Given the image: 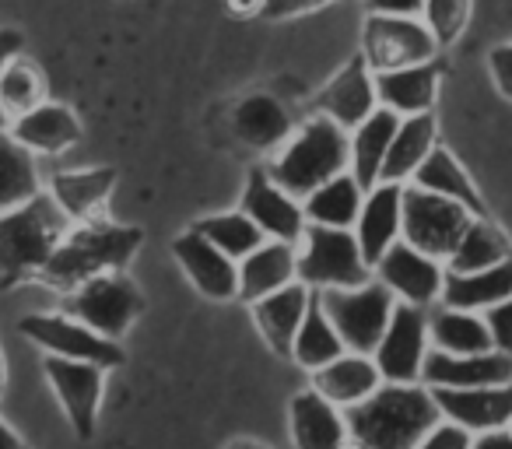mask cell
Returning a JSON list of instances; mask_svg holds the SVG:
<instances>
[{
	"label": "cell",
	"mask_w": 512,
	"mask_h": 449,
	"mask_svg": "<svg viewBox=\"0 0 512 449\" xmlns=\"http://www.w3.org/2000/svg\"><path fill=\"white\" fill-rule=\"evenodd\" d=\"M348 439L358 449H414L442 421L435 397L418 383H383L362 404L344 407Z\"/></svg>",
	"instance_id": "obj_1"
},
{
	"label": "cell",
	"mask_w": 512,
	"mask_h": 449,
	"mask_svg": "<svg viewBox=\"0 0 512 449\" xmlns=\"http://www.w3.org/2000/svg\"><path fill=\"white\" fill-rule=\"evenodd\" d=\"M141 243L144 232L134 229V225H116L109 218L88 221L78 229H67V236L60 239L53 257L39 271V281L53 292L71 295L99 274L123 271L134 260V253L141 250Z\"/></svg>",
	"instance_id": "obj_2"
},
{
	"label": "cell",
	"mask_w": 512,
	"mask_h": 449,
	"mask_svg": "<svg viewBox=\"0 0 512 449\" xmlns=\"http://www.w3.org/2000/svg\"><path fill=\"white\" fill-rule=\"evenodd\" d=\"M351 162V134L330 116L316 113L299 127V134L281 144L278 158L271 162L267 176L288 190L292 197L306 200L316 186L348 172Z\"/></svg>",
	"instance_id": "obj_3"
},
{
	"label": "cell",
	"mask_w": 512,
	"mask_h": 449,
	"mask_svg": "<svg viewBox=\"0 0 512 449\" xmlns=\"http://www.w3.org/2000/svg\"><path fill=\"white\" fill-rule=\"evenodd\" d=\"M67 229V214L43 190L0 214V285H18L32 274L39 278Z\"/></svg>",
	"instance_id": "obj_4"
},
{
	"label": "cell",
	"mask_w": 512,
	"mask_h": 449,
	"mask_svg": "<svg viewBox=\"0 0 512 449\" xmlns=\"http://www.w3.org/2000/svg\"><path fill=\"white\" fill-rule=\"evenodd\" d=\"M313 292L327 288H358L372 281V267L365 264L355 229H327V225H306L299 239V274Z\"/></svg>",
	"instance_id": "obj_5"
},
{
	"label": "cell",
	"mask_w": 512,
	"mask_h": 449,
	"mask_svg": "<svg viewBox=\"0 0 512 449\" xmlns=\"http://www.w3.org/2000/svg\"><path fill=\"white\" fill-rule=\"evenodd\" d=\"M320 302L334 320L344 348L355 355H372L379 348L393 309H397V295L376 278L358 288H327L320 292Z\"/></svg>",
	"instance_id": "obj_6"
},
{
	"label": "cell",
	"mask_w": 512,
	"mask_h": 449,
	"mask_svg": "<svg viewBox=\"0 0 512 449\" xmlns=\"http://www.w3.org/2000/svg\"><path fill=\"white\" fill-rule=\"evenodd\" d=\"M470 221H474V214L463 204H456V200L418 190V186H404L400 239L418 253H425V257L446 260L456 250Z\"/></svg>",
	"instance_id": "obj_7"
},
{
	"label": "cell",
	"mask_w": 512,
	"mask_h": 449,
	"mask_svg": "<svg viewBox=\"0 0 512 449\" xmlns=\"http://www.w3.org/2000/svg\"><path fill=\"white\" fill-rule=\"evenodd\" d=\"M144 309H148V299L123 271H109L85 281L78 292H71V302H67V313L74 320H81L109 341H120L141 320Z\"/></svg>",
	"instance_id": "obj_8"
},
{
	"label": "cell",
	"mask_w": 512,
	"mask_h": 449,
	"mask_svg": "<svg viewBox=\"0 0 512 449\" xmlns=\"http://www.w3.org/2000/svg\"><path fill=\"white\" fill-rule=\"evenodd\" d=\"M439 53L428 25L421 18L369 15L362 32V60L372 71H397V67L428 64Z\"/></svg>",
	"instance_id": "obj_9"
},
{
	"label": "cell",
	"mask_w": 512,
	"mask_h": 449,
	"mask_svg": "<svg viewBox=\"0 0 512 449\" xmlns=\"http://www.w3.org/2000/svg\"><path fill=\"white\" fill-rule=\"evenodd\" d=\"M25 337L39 348H46L50 355L57 358H71V362H92L102 365V369H113V365H123V348L109 337L95 334L92 327H85L81 320H74L71 313L67 316H25L18 323Z\"/></svg>",
	"instance_id": "obj_10"
},
{
	"label": "cell",
	"mask_w": 512,
	"mask_h": 449,
	"mask_svg": "<svg viewBox=\"0 0 512 449\" xmlns=\"http://www.w3.org/2000/svg\"><path fill=\"white\" fill-rule=\"evenodd\" d=\"M428 344H432L428 341V309L397 302L383 341L372 351L383 383H421Z\"/></svg>",
	"instance_id": "obj_11"
},
{
	"label": "cell",
	"mask_w": 512,
	"mask_h": 449,
	"mask_svg": "<svg viewBox=\"0 0 512 449\" xmlns=\"http://www.w3.org/2000/svg\"><path fill=\"white\" fill-rule=\"evenodd\" d=\"M46 379H50L53 393L64 404L71 428L78 439H92L95 435V421H99V404H102V390H106V369L92 362H71V358H57L46 355L43 362Z\"/></svg>",
	"instance_id": "obj_12"
},
{
	"label": "cell",
	"mask_w": 512,
	"mask_h": 449,
	"mask_svg": "<svg viewBox=\"0 0 512 449\" xmlns=\"http://www.w3.org/2000/svg\"><path fill=\"white\" fill-rule=\"evenodd\" d=\"M372 278L383 281V285L397 295V302L428 309L439 302L446 267H442V260L425 257V253H418L414 246H407L404 239H397V243L383 253V260L372 267Z\"/></svg>",
	"instance_id": "obj_13"
},
{
	"label": "cell",
	"mask_w": 512,
	"mask_h": 449,
	"mask_svg": "<svg viewBox=\"0 0 512 449\" xmlns=\"http://www.w3.org/2000/svg\"><path fill=\"white\" fill-rule=\"evenodd\" d=\"M242 211L256 221V229L264 232L267 239H281V243L299 246L302 232H306V211H302V200L292 197L288 190H281L267 169L253 172L242 190Z\"/></svg>",
	"instance_id": "obj_14"
},
{
	"label": "cell",
	"mask_w": 512,
	"mask_h": 449,
	"mask_svg": "<svg viewBox=\"0 0 512 449\" xmlns=\"http://www.w3.org/2000/svg\"><path fill=\"white\" fill-rule=\"evenodd\" d=\"M435 407L446 421L463 425L470 435L495 432L512 425V383L502 386H474V390H446V386H428Z\"/></svg>",
	"instance_id": "obj_15"
},
{
	"label": "cell",
	"mask_w": 512,
	"mask_h": 449,
	"mask_svg": "<svg viewBox=\"0 0 512 449\" xmlns=\"http://www.w3.org/2000/svg\"><path fill=\"white\" fill-rule=\"evenodd\" d=\"M172 253L183 264L186 278L193 281L200 295H207L211 302H232L239 295V260L225 257L218 246L207 243L200 232H183L172 243Z\"/></svg>",
	"instance_id": "obj_16"
},
{
	"label": "cell",
	"mask_w": 512,
	"mask_h": 449,
	"mask_svg": "<svg viewBox=\"0 0 512 449\" xmlns=\"http://www.w3.org/2000/svg\"><path fill=\"white\" fill-rule=\"evenodd\" d=\"M425 386H446V390H474V386H502L512 383V358L502 351H481V355H446V351H428Z\"/></svg>",
	"instance_id": "obj_17"
},
{
	"label": "cell",
	"mask_w": 512,
	"mask_h": 449,
	"mask_svg": "<svg viewBox=\"0 0 512 449\" xmlns=\"http://www.w3.org/2000/svg\"><path fill=\"white\" fill-rule=\"evenodd\" d=\"M320 113L330 116L334 123H341L344 130H355L362 120H369L379 109V95H376V71L365 64L362 57H355L348 67L330 78V85L320 95Z\"/></svg>",
	"instance_id": "obj_18"
},
{
	"label": "cell",
	"mask_w": 512,
	"mask_h": 449,
	"mask_svg": "<svg viewBox=\"0 0 512 449\" xmlns=\"http://www.w3.org/2000/svg\"><path fill=\"white\" fill-rule=\"evenodd\" d=\"M400 207H404V183H376L365 193L362 214L355 221V239L369 267H376L383 253L400 239Z\"/></svg>",
	"instance_id": "obj_19"
},
{
	"label": "cell",
	"mask_w": 512,
	"mask_h": 449,
	"mask_svg": "<svg viewBox=\"0 0 512 449\" xmlns=\"http://www.w3.org/2000/svg\"><path fill=\"white\" fill-rule=\"evenodd\" d=\"M116 190L113 169H78V172H57L50 179V197L67 214L71 225H88V221L106 218L109 197Z\"/></svg>",
	"instance_id": "obj_20"
},
{
	"label": "cell",
	"mask_w": 512,
	"mask_h": 449,
	"mask_svg": "<svg viewBox=\"0 0 512 449\" xmlns=\"http://www.w3.org/2000/svg\"><path fill=\"white\" fill-rule=\"evenodd\" d=\"M299 274V246L281 243V239H264L253 253L239 260V299L253 306L256 299L292 285Z\"/></svg>",
	"instance_id": "obj_21"
},
{
	"label": "cell",
	"mask_w": 512,
	"mask_h": 449,
	"mask_svg": "<svg viewBox=\"0 0 512 449\" xmlns=\"http://www.w3.org/2000/svg\"><path fill=\"white\" fill-rule=\"evenodd\" d=\"M8 134L32 155H60L81 141V120L74 116L71 106L60 102H43L32 113L18 116L8 123Z\"/></svg>",
	"instance_id": "obj_22"
},
{
	"label": "cell",
	"mask_w": 512,
	"mask_h": 449,
	"mask_svg": "<svg viewBox=\"0 0 512 449\" xmlns=\"http://www.w3.org/2000/svg\"><path fill=\"white\" fill-rule=\"evenodd\" d=\"M309 295H313V288H306L302 281H292V285L278 288V292L253 302L256 327H260V334L267 337V344H271L278 355H292L295 334H299L302 320H306Z\"/></svg>",
	"instance_id": "obj_23"
},
{
	"label": "cell",
	"mask_w": 512,
	"mask_h": 449,
	"mask_svg": "<svg viewBox=\"0 0 512 449\" xmlns=\"http://www.w3.org/2000/svg\"><path fill=\"white\" fill-rule=\"evenodd\" d=\"M379 386H383V372H379L376 358L355 355V351H344L341 358H334L330 365L313 372V390L323 393V397L341 407V411L351 404H362Z\"/></svg>",
	"instance_id": "obj_24"
},
{
	"label": "cell",
	"mask_w": 512,
	"mask_h": 449,
	"mask_svg": "<svg viewBox=\"0 0 512 449\" xmlns=\"http://www.w3.org/2000/svg\"><path fill=\"white\" fill-rule=\"evenodd\" d=\"M376 95H379V106L393 109L397 116L432 113L435 95H439V71H435V60H428V64L397 67V71H379Z\"/></svg>",
	"instance_id": "obj_25"
},
{
	"label": "cell",
	"mask_w": 512,
	"mask_h": 449,
	"mask_svg": "<svg viewBox=\"0 0 512 449\" xmlns=\"http://www.w3.org/2000/svg\"><path fill=\"white\" fill-rule=\"evenodd\" d=\"M292 439L295 449H341L348 442L344 411L316 390L299 393L292 400Z\"/></svg>",
	"instance_id": "obj_26"
},
{
	"label": "cell",
	"mask_w": 512,
	"mask_h": 449,
	"mask_svg": "<svg viewBox=\"0 0 512 449\" xmlns=\"http://www.w3.org/2000/svg\"><path fill=\"white\" fill-rule=\"evenodd\" d=\"M232 130L246 148L271 151L292 137V116L274 95H246L232 113Z\"/></svg>",
	"instance_id": "obj_27"
},
{
	"label": "cell",
	"mask_w": 512,
	"mask_h": 449,
	"mask_svg": "<svg viewBox=\"0 0 512 449\" xmlns=\"http://www.w3.org/2000/svg\"><path fill=\"white\" fill-rule=\"evenodd\" d=\"M400 127V116L393 109H383L379 106L369 120H362L355 130H351V162H348V172L358 179L365 193L379 183V172H383V162H386V151H390V141Z\"/></svg>",
	"instance_id": "obj_28"
},
{
	"label": "cell",
	"mask_w": 512,
	"mask_h": 449,
	"mask_svg": "<svg viewBox=\"0 0 512 449\" xmlns=\"http://www.w3.org/2000/svg\"><path fill=\"white\" fill-rule=\"evenodd\" d=\"M512 295V257L495 267H484L474 274H446L439 302L449 309H467V313H484Z\"/></svg>",
	"instance_id": "obj_29"
},
{
	"label": "cell",
	"mask_w": 512,
	"mask_h": 449,
	"mask_svg": "<svg viewBox=\"0 0 512 449\" xmlns=\"http://www.w3.org/2000/svg\"><path fill=\"white\" fill-rule=\"evenodd\" d=\"M411 186H418V190H428V193H439V197H449L456 200V204L467 207L474 218H488V211H484V200L481 193H477V186L470 183L467 169H463L460 162H456L453 155H449L442 144H435L432 151H428L425 162L414 169L411 176Z\"/></svg>",
	"instance_id": "obj_30"
},
{
	"label": "cell",
	"mask_w": 512,
	"mask_h": 449,
	"mask_svg": "<svg viewBox=\"0 0 512 449\" xmlns=\"http://www.w3.org/2000/svg\"><path fill=\"white\" fill-rule=\"evenodd\" d=\"M435 130H439V123H435L432 113L400 116V127L390 141V151H386L379 183H407L414 176V169L428 158V151L439 144Z\"/></svg>",
	"instance_id": "obj_31"
},
{
	"label": "cell",
	"mask_w": 512,
	"mask_h": 449,
	"mask_svg": "<svg viewBox=\"0 0 512 449\" xmlns=\"http://www.w3.org/2000/svg\"><path fill=\"white\" fill-rule=\"evenodd\" d=\"M428 341L435 351L446 355H481L491 351V334L481 313H467V309H449L435 306L428 309Z\"/></svg>",
	"instance_id": "obj_32"
},
{
	"label": "cell",
	"mask_w": 512,
	"mask_h": 449,
	"mask_svg": "<svg viewBox=\"0 0 512 449\" xmlns=\"http://www.w3.org/2000/svg\"><path fill=\"white\" fill-rule=\"evenodd\" d=\"M365 204V190L358 186V179L351 172L327 179L323 186H316L306 200H302V211H306L309 225H327V229H355L358 214Z\"/></svg>",
	"instance_id": "obj_33"
},
{
	"label": "cell",
	"mask_w": 512,
	"mask_h": 449,
	"mask_svg": "<svg viewBox=\"0 0 512 449\" xmlns=\"http://www.w3.org/2000/svg\"><path fill=\"white\" fill-rule=\"evenodd\" d=\"M344 341L341 334H337L334 320L327 316V309H323L320 302V292L309 295V309H306V320H302L299 334H295V344H292V358L302 365V369L316 372L323 369V365H330L334 358L344 355Z\"/></svg>",
	"instance_id": "obj_34"
},
{
	"label": "cell",
	"mask_w": 512,
	"mask_h": 449,
	"mask_svg": "<svg viewBox=\"0 0 512 449\" xmlns=\"http://www.w3.org/2000/svg\"><path fill=\"white\" fill-rule=\"evenodd\" d=\"M512 257L509 239L498 232V225H491L488 218H474L467 225V232L460 236L456 250L446 257V274H474L484 267H495L502 260Z\"/></svg>",
	"instance_id": "obj_35"
},
{
	"label": "cell",
	"mask_w": 512,
	"mask_h": 449,
	"mask_svg": "<svg viewBox=\"0 0 512 449\" xmlns=\"http://www.w3.org/2000/svg\"><path fill=\"white\" fill-rule=\"evenodd\" d=\"M46 102V74L39 64L25 53L8 60V67L0 71V113L4 120H18V116L32 113L36 106Z\"/></svg>",
	"instance_id": "obj_36"
},
{
	"label": "cell",
	"mask_w": 512,
	"mask_h": 449,
	"mask_svg": "<svg viewBox=\"0 0 512 449\" xmlns=\"http://www.w3.org/2000/svg\"><path fill=\"white\" fill-rule=\"evenodd\" d=\"M39 193V169L29 148L0 130V214L25 204Z\"/></svg>",
	"instance_id": "obj_37"
},
{
	"label": "cell",
	"mask_w": 512,
	"mask_h": 449,
	"mask_svg": "<svg viewBox=\"0 0 512 449\" xmlns=\"http://www.w3.org/2000/svg\"><path fill=\"white\" fill-rule=\"evenodd\" d=\"M193 232L207 239L211 246H218L225 257L242 260L246 253H253L256 246L264 243V232L256 229V221L246 211H225V214H211V218L197 221Z\"/></svg>",
	"instance_id": "obj_38"
},
{
	"label": "cell",
	"mask_w": 512,
	"mask_h": 449,
	"mask_svg": "<svg viewBox=\"0 0 512 449\" xmlns=\"http://www.w3.org/2000/svg\"><path fill=\"white\" fill-rule=\"evenodd\" d=\"M421 22L428 25V32H432V39L439 43V50L442 46H453L470 22V0H425Z\"/></svg>",
	"instance_id": "obj_39"
},
{
	"label": "cell",
	"mask_w": 512,
	"mask_h": 449,
	"mask_svg": "<svg viewBox=\"0 0 512 449\" xmlns=\"http://www.w3.org/2000/svg\"><path fill=\"white\" fill-rule=\"evenodd\" d=\"M481 316H484V323H488L491 348L512 358V295L505 302H498V306L484 309Z\"/></svg>",
	"instance_id": "obj_40"
},
{
	"label": "cell",
	"mask_w": 512,
	"mask_h": 449,
	"mask_svg": "<svg viewBox=\"0 0 512 449\" xmlns=\"http://www.w3.org/2000/svg\"><path fill=\"white\" fill-rule=\"evenodd\" d=\"M470 446H474V435H470L463 425H456V421L442 418L414 449H470Z\"/></svg>",
	"instance_id": "obj_41"
},
{
	"label": "cell",
	"mask_w": 512,
	"mask_h": 449,
	"mask_svg": "<svg viewBox=\"0 0 512 449\" xmlns=\"http://www.w3.org/2000/svg\"><path fill=\"white\" fill-rule=\"evenodd\" d=\"M334 0H264L256 15L267 18V22H288V18H302V15H313V11L327 8Z\"/></svg>",
	"instance_id": "obj_42"
},
{
	"label": "cell",
	"mask_w": 512,
	"mask_h": 449,
	"mask_svg": "<svg viewBox=\"0 0 512 449\" xmlns=\"http://www.w3.org/2000/svg\"><path fill=\"white\" fill-rule=\"evenodd\" d=\"M488 71H491V81H495L498 95L512 102V43H502L488 53Z\"/></svg>",
	"instance_id": "obj_43"
},
{
	"label": "cell",
	"mask_w": 512,
	"mask_h": 449,
	"mask_svg": "<svg viewBox=\"0 0 512 449\" xmlns=\"http://www.w3.org/2000/svg\"><path fill=\"white\" fill-rule=\"evenodd\" d=\"M369 15H390V18H421L425 0H365Z\"/></svg>",
	"instance_id": "obj_44"
},
{
	"label": "cell",
	"mask_w": 512,
	"mask_h": 449,
	"mask_svg": "<svg viewBox=\"0 0 512 449\" xmlns=\"http://www.w3.org/2000/svg\"><path fill=\"white\" fill-rule=\"evenodd\" d=\"M25 50V36L18 29H0V71L8 67V60H15ZM0 130H8V120L0 113Z\"/></svg>",
	"instance_id": "obj_45"
},
{
	"label": "cell",
	"mask_w": 512,
	"mask_h": 449,
	"mask_svg": "<svg viewBox=\"0 0 512 449\" xmlns=\"http://www.w3.org/2000/svg\"><path fill=\"white\" fill-rule=\"evenodd\" d=\"M470 449H512V428H495V432L474 435Z\"/></svg>",
	"instance_id": "obj_46"
},
{
	"label": "cell",
	"mask_w": 512,
	"mask_h": 449,
	"mask_svg": "<svg viewBox=\"0 0 512 449\" xmlns=\"http://www.w3.org/2000/svg\"><path fill=\"white\" fill-rule=\"evenodd\" d=\"M0 449H22V439L15 435V428L0 418Z\"/></svg>",
	"instance_id": "obj_47"
},
{
	"label": "cell",
	"mask_w": 512,
	"mask_h": 449,
	"mask_svg": "<svg viewBox=\"0 0 512 449\" xmlns=\"http://www.w3.org/2000/svg\"><path fill=\"white\" fill-rule=\"evenodd\" d=\"M228 4H232L235 11H242V15H256V11H260V4H264V0H228Z\"/></svg>",
	"instance_id": "obj_48"
},
{
	"label": "cell",
	"mask_w": 512,
	"mask_h": 449,
	"mask_svg": "<svg viewBox=\"0 0 512 449\" xmlns=\"http://www.w3.org/2000/svg\"><path fill=\"white\" fill-rule=\"evenodd\" d=\"M228 449H267L264 442H253V439H242V442H232Z\"/></svg>",
	"instance_id": "obj_49"
},
{
	"label": "cell",
	"mask_w": 512,
	"mask_h": 449,
	"mask_svg": "<svg viewBox=\"0 0 512 449\" xmlns=\"http://www.w3.org/2000/svg\"><path fill=\"white\" fill-rule=\"evenodd\" d=\"M4 379L8 376H4V351H0V397H4Z\"/></svg>",
	"instance_id": "obj_50"
},
{
	"label": "cell",
	"mask_w": 512,
	"mask_h": 449,
	"mask_svg": "<svg viewBox=\"0 0 512 449\" xmlns=\"http://www.w3.org/2000/svg\"><path fill=\"white\" fill-rule=\"evenodd\" d=\"M341 449H358V446H355V442H351V446H348V442H344V446H341Z\"/></svg>",
	"instance_id": "obj_51"
}]
</instances>
